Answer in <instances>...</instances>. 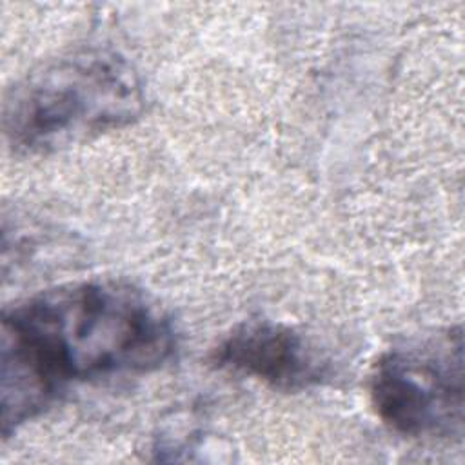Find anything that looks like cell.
<instances>
[{"label":"cell","instance_id":"1","mask_svg":"<svg viewBox=\"0 0 465 465\" xmlns=\"http://www.w3.org/2000/svg\"><path fill=\"white\" fill-rule=\"evenodd\" d=\"M174 351L171 318L129 283L78 282L25 298L2 316V436L71 381L149 372Z\"/></svg>","mask_w":465,"mask_h":465},{"label":"cell","instance_id":"2","mask_svg":"<svg viewBox=\"0 0 465 465\" xmlns=\"http://www.w3.org/2000/svg\"><path fill=\"white\" fill-rule=\"evenodd\" d=\"M138 73L116 53L74 51L24 74L4 98V134L22 153L54 151L143 113Z\"/></svg>","mask_w":465,"mask_h":465},{"label":"cell","instance_id":"3","mask_svg":"<svg viewBox=\"0 0 465 465\" xmlns=\"http://www.w3.org/2000/svg\"><path fill=\"white\" fill-rule=\"evenodd\" d=\"M461 327L412 338L383 352L369 378L376 416L411 438H461L465 420Z\"/></svg>","mask_w":465,"mask_h":465},{"label":"cell","instance_id":"4","mask_svg":"<svg viewBox=\"0 0 465 465\" xmlns=\"http://www.w3.org/2000/svg\"><path fill=\"white\" fill-rule=\"evenodd\" d=\"M211 361L280 391H302L327 376V361L305 336L274 320L238 323L213 349Z\"/></svg>","mask_w":465,"mask_h":465}]
</instances>
